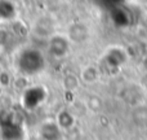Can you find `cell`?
Segmentation results:
<instances>
[{
    "label": "cell",
    "instance_id": "obj_1",
    "mask_svg": "<svg viewBox=\"0 0 147 140\" xmlns=\"http://www.w3.org/2000/svg\"><path fill=\"white\" fill-rule=\"evenodd\" d=\"M44 66H45V60L39 49L26 48L18 56V68L26 75L40 73Z\"/></svg>",
    "mask_w": 147,
    "mask_h": 140
},
{
    "label": "cell",
    "instance_id": "obj_2",
    "mask_svg": "<svg viewBox=\"0 0 147 140\" xmlns=\"http://www.w3.org/2000/svg\"><path fill=\"white\" fill-rule=\"evenodd\" d=\"M70 48V43L65 36L56 35L49 40V52L54 57H63L67 55Z\"/></svg>",
    "mask_w": 147,
    "mask_h": 140
},
{
    "label": "cell",
    "instance_id": "obj_3",
    "mask_svg": "<svg viewBox=\"0 0 147 140\" xmlns=\"http://www.w3.org/2000/svg\"><path fill=\"white\" fill-rule=\"evenodd\" d=\"M44 99V91L39 87L35 88H30L28 91H26L25 96H23V104L26 108L32 109V108L38 107Z\"/></svg>",
    "mask_w": 147,
    "mask_h": 140
},
{
    "label": "cell",
    "instance_id": "obj_4",
    "mask_svg": "<svg viewBox=\"0 0 147 140\" xmlns=\"http://www.w3.org/2000/svg\"><path fill=\"white\" fill-rule=\"evenodd\" d=\"M40 135L43 140H59L61 139V127L58 123L47 122L41 126Z\"/></svg>",
    "mask_w": 147,
    "mask_h": 140
},
{
    "label": "cell",
    "instance_id": "obj_5",
    "mask_svg": "<svg viewBox=\"0 0 147 140\" xmlns=\"http://www.w3.org/2000/svg\"><path fill=\"white\" fill-rule=\"evenodd\" d=\"M1 136L4 140H18L22 135L21 126L17 122H10L1 125Z\"/></svg>",
    "mask_w": 147,
    "mask_h": 140
},
{
    "label": "cell",
    "instance_id": "obj_6",
    "mask_svg": "<svg viewBox=\"0 0 147 140\" xmlns=\"http://www.w3.org/2000/svg\"><path fill=\"white\" fill-rule=\"evenodd\" d=\"M70 38L74 42H83L88 38V27L83 23H75L70 29Z\"/></svg>",
    "mask_w": 147,
    "mask_h": 140
},
{
    "label": "cell",
    "instance_id": "obj_7",
    "mask_svg": "<svg viewBox=\"0 0 147 140\" xmlns=\"http://www.w3.org/2000/svg\"><path fill=\"white\" fill-rule=\"evenodd\" d=\"M14 5L9 0H0V18L3 20H10L14 17Z\"/></svg>",
    "mask_w": 147,
    "mask_h": 140
},
{
    "label": "cell",
    "instance_id": "obj_8",
    "mask_svg": "<svg viewBox=\"0 0 147 140\" xmlns=\"http://www.w3.org/2000/svg\"><path fill=\"white\" fill-rule=\"evenodd\" d=\"M74 125V117L71 113L66 112V110H63V112H61L58 114V126L61 128H70L71 126Z\"/></svg>",
    "mask_w": 147,
    "mask_h": 140
},
{
    "label": "cell",
    "instance_id": "obj_9",
    "mask_svg": "<svg viewBox=\"0 0 147 140\" xmlns=\"http://www.w3.org/2000/svg\"><path fill=\"white\" fill-rule=\"evenodd\" d=\"M83 78L88 83H93V82H96L98 79V71H97V69H94L93 66H89L83 71Z\"/></svg>",
    "mask_w": 147,
    "mask_h": 140
}]
</instances>
